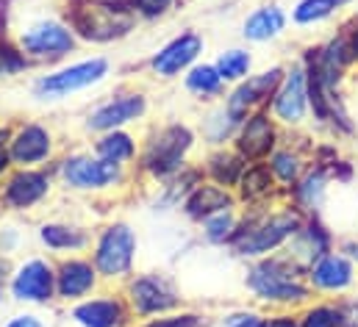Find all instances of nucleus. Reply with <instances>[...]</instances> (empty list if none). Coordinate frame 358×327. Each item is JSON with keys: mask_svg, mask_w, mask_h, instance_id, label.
Returning <instances> with one entry per match:
<instances>
[{"mask_svg": "<svg viewBox=\"0 0 358 327\" xmlns=\"http://www.w3.org/2000/svg\"><path fill=\"white\" fill-rule=\"evenodd\" d=\"M34 70H48L70 61L81 50L67 11L53 6H11L3 8V34Z\"/></svg>", "mask_w": 358, "mask_h": 327, "instance_id": "obj_1", "label": "nucleus"}, {"mask_svg": "<svg viewBox=\"0 0 358 327\" xmlns=\"http://www.w3.org/2000/svg\"><path fill=\"white\" fill-rule=\"evenodd\" d=\"M200 145L197 128L183 119L150 122L142 133V150L136 159V180L162 186L170 177L180 175L189 164H194V150Z\"/></svg>", "mask_w": 358, "mask_h": 327, "instance_id": "obj_2", "label": "nucleus"}, {"mask_svg": "<svg viewBox=\"0 0 358 327\" xmlns=\"http://www.w3.org/2000/svg\"><path fill=\"white\" fill-rule=\"evenodd\" d=\"M245 289L256 305L272 311H300L314 300L306 269L294 263L283 249L248 263Z\"/></svg>", "mask_w": 358, "mask_h": 327, "instance_id": "obj_3", "label": "nucleus"}, {"mask_svg": "<svg viewBox=\"0 0 358 327\" xmlns=\"http://www.w3.org/2000/svg\"><path fill=\"white\" fill-rule=\"evenodd\" d=\"M53 172L62 191L92 200H108L120 191H128L136 183L134 169L103 161L100 156L92 153L90 145L62 150V156L53 161Z\"/></svg>", "mask_w": 358, "mask_h": 327, "instance_id": "obj_4", "label": "nucleus"}, {"mask_svg": "<svg viewBox=\"0 0 358 327\" xmlns=\"http://www.w3.org/2000/svg\"><path fill=\"white\" fill-rule=\"evenodd\" d=\"M303 222H306V214H300L289 200L267 208H242L239 233L228 252L248 263L267 258L289 245Z\"/></svg>", "mask_w": 358, "mask_h": 327, "instance_id": "obj_5", "label": "nucleus"}, {"mask_svg": "<svg viewBox=\"0 0 358 327\" xmlns=\"http://www.w3.org/2000/svg\"><path fill=\"white\" fill-rule=\"evenodd\" d=\"M111 75H114V61L103 53H92L34 73V78L28 81V94L36 103H62L103 86Z\"/></svg>", "mask_w": 358, "mask_h": 327, "instance_id": "obj_6", "label": "nucleus"}, {"mask_svg": "<svg viewBox=\"0 0 358 327\" xmlns=\"http://www.w3.org/2000/svg\"><path fill=\"white\" fill-rule=\"evenodd\" d=\"M90 258L103 277V286L120 289L139 266V231L122 217L94 225Z\"/></svg>", "mask_w": 358, "mask_h": 327, "instance_id": "obj_7", "label": "nucleus"}, {"mask_svg": "<svg viewBox=\"0 0 358 327\" xmlns=\"http://www.w3.org/2000/svg\"><path fill=\"white\" fill-rule=\"evenodd\" d=\"M67 20L81 45H111L139 25L125 0H67Z\"/></svg>", "mask_w": 358, "mask_h": 327, "instance_id": "obj_8", "label": "nucleus"}, {"mask_svg": "<svg viewBox=\"0 0 358 327\" xmlns=\"http://www.w3.org/2000/svg\"><path fill=\"white\" fill-rule=\"evenodd\" d=\"M6 297L11 308H59L56 300V258L45 252H25L11 261L6 280Z\"/></svg>", "mask_w": 358, "mask_h": 327, "instance_id": "obj_9", "label": "nucleus"}, {"mask_svg": "<svg viewBox=\"0 0 358 327\" xmlns=\"http://www.w3.org/2000/svg\"><path fill=\"white\" fill-rule=\"evenodd\" d=\"M59 180L53 166H14L0 180V214L36 217L53 203Z\"/></svg>", "mask_w": 358, "mask_h": 327, "instance_id": "obj_10", "label": "nucleus"}, {"mask_svg": "<svg viewBox=\"0 0 358 327\" xmlns=\"http://www.w3.org/2000/svg\"><path fill=\"white\" fill-rule=\"evenodd\" d=\"M131 314L136 322L170 314L183 308V291L176 283L173 275L162 272V269H136L122 286H120Z\"/></svg>", "mask_w": 358, "mask_h": 327, "instance_id": "obj_11", "label": "nucleus"}, {"mask_svg": "<svg viewBox=\"0 0 358 327\" xmlns=\"http://www.w3.org/2000/svg\"><path fill=\"white\" fill-rule=\"evenodd\" d=\"M150 117V94L145 89H134V86H122L114 89L111 94L100 97L97 103H92L90 111L84 114V133L87 136H100L108 131H125L134 125L148 122Z\"/></svg>", "mask_w": 358, "mask_h": 327, "instance_id": "obj_12", "label": "nucleus"}, {"mask_svg": "<svg viewBox=\"0 0 358 327\" xmlns=\"http://www.w3.org/2000/svg\"><path fill=\"white\" fill-rule=\"evenodd\" d=\"M203 56H206V36L194 28H183L150 53L145 70L156 81H180L197 61H203Z\"/></svg>", "mask_w": 358, "mask_h": 327, "instance_id": "obj_13", "label": "nucleus"}, {"mask_svg": "<svg viewBox=\"0 0 358 327\" xmlns=\"http://www.w3.org/2000/svg\"><path fill=\"white\" fill-rule=\"evenodd\" d=\"M62 142L53 131V125L42 119H20L11 122L8 136V156L14 166H53L62 156Z\"/></svg>", "mask_w": 358, "mask_h": 327, "instance_id": "obj_14", "label": "nucleus"}, {"mask_svg": "<svg viewBox=\"0 0 358 327\" xmlns=\"http://www.w3.org/2000/svg\"><path fill=\"white\" fill-rule=\"evenodd\" d=\"M94 228L76 217H39L34 222V245L50 258L90 255Z\"/></svg>", "mask_w": 358, "mask_h": 327, "instance_id": "obj_15", "label": "nucleus"}, {"mask_svg": "<svg viewBox=\"0 0 358 327\" xmlns=\"http://www.w3.org/2000/svg\"><path fill=\"white\" fill-rule=\"evenodd\" d=\"M62 319L73 327H136L122 291L111 286H103L97 294L62 308Z\"/></svg>", "mask_w": 358, "mask_h": 327, "instance_id": "obj_16", "label": "nucleus"}, {"mask_svg": "<svg viewBox=\"0 0 358 327\" xmlns=\"http://www.w3.org/2000/svg\"><path fill=\"white\" fill-rule=\"evenodd\" d=\"M267 111L283 131H297L308 122L311 100H308V75H306L303 61L286 64L283 81L275 89Z\"/></svg>", "mask_w": 358, "mask_h": 327, "instance_id": "obj_17", "label": "nucleus"}, {"mask_svg": "<svg viewBox=\"0 0 358 327\" xmlns=\"http://www.w3.org/2000/svg\"><path fill=\"white\" fill-rule=\"evenodd\" d=\"M306 280L311 286L314 294L320 297H345L348 291H353L358 283V263L345 255L339 247H334L331 252H325L320 261H314L306 269Z\"/></svg>", "mask_w": 358, "mask_h": 327, "instance_id": "obj_18", "label": "nucleus"}, {"mask_svg": "<svg viewBox=\"0 0 358 327\" xmlns=\"http://www.w3.org/2000/svg\"><path fill=\"white\" fill-rule=\"evenodd\" d=\"M103 289V277L90 255L56 258V300L59 308H70Z\"/></svg>", "mask_w": 358, "mask_h": 327, "instance_id": "obj_19", "label": "nucleus"}, {"mask_svg": "<svg viewBox=\"0 0 358 327\" xmlns=\"http://www.w3.org/2000/svg\"><path fill=\"white\" fill-rule=\"evenodd\" d=\"M280 142H283V128L272 119V114L267 108H262V111L248 114L239 122V131H236L231 147L248 164H256L267 161Z\"/></svg>", "mask_w": 358, "mask_h": 327, "instance_id": "obj_20", "label": "nucleus"}, {"mask_svg": "<svg viewBox=\"0 0 358 327\" xmlns=\"http://www.w3.org/2000/svg\"><path fill=\"white\" fill-rule=\"evenodd\" d=\"M283 73H286V64H272L267 70H259V73L248 75L245 81H239L225 92V97H222L225 108L239 119H245L253 111L267 108L275 89L283 81Z\"/></svg>", "mask_w": 358, "mask_h": 327, "instance_id": "obj_21", "label": "nucleus"}, {"mask_svg": "<svg viewBox=\"0 0 358 327\" xmlns=\"http://www.w3.org/2000/svg\"><path fill=\"white\" fill-rule=\"evenodd\" d=\"M242 208L239 200H236V191L225 189V186H217L211 180H200L180 203L178 214L189 222V225H200L203 219L214 217V214H222V211H236Z\"/></svg>", "mask_w": 358, "mask_h": 327, "instance_id": "obj_22", "label": "nucleus"}, {"mask_svg": "<svg viewBox=\"0 0 358 327\" xmlns=\"http://www.w3.org/2000/svg\"><path fill=\"white\" fill-rule=\"evenodd\" d=\"M334 233H331V228L322 222V217L320 214H314V217H306V222L300 225V231L292 236V242L283 247V252L294 261V263H300L303 269H308L314 261H320L325 252H331L334 249Z\"/></svg>", "mask_w": 358, "mask_h": 327, "instance_id": "obj_23", "label": "nucleus"}, {"mask_svg": "<svg viewBox=\"0 0 358 327\" xmlns=\"http://www.w3.org/2000/svg\"><path fill=\"white\" fill-rule=\"evenodd\" d=\"M236 200L242 208H267L275 203L286 200V191L278 186V180L272 177L267 161L248 164L239 186H236Z\"/></svg>", "mask_w": 358, "mask_h": 327, "instance_id": "obj_24", "label": "nucleus"}, {"mask_svg": "<svg viewBox=\"0 0 358 327\" xmlns=\"http://www.w3.org/2000/svg\"><path fill=\"white\" fill-rule=\"evenodd\" d=\"M328 186H331V169L320 166V164H308V169L303 172V177L286 191V200L306 217H314L322 211L325 197H328Z\"/></svg>", "mask_w": 358, "mask_h": 327, "instance_id": "obj_25", "label": "nucleus"}, {"mask_svg": "<svg viewBox=\"0 0 358 327\" xmlns=\"http://www.w3.org/2000/svg\"><path fill=\"white\" fill-rule=\"evenodd\" d=\"M286 28H289V11L278 3H264L245 14L242 39L248 45H267V42L280 39L286 34Z\"/></svg>", "mask_w": 358, "mask_h": 327, "instance_id": "obj_26", "label": "nucleus"}, {"mask_svg": "<svg viewBox=\"0 0 358 327\" xmlns=\"http://www.w3.org/2000/svg\"><path fill=\"white\" fill-rule=\"evenodd\" d=\"M90 150L94 156H100L103 161L120 164V166L134 169V166H136V159H139V150H142V133H136L134 128L108 131V133L92 136Z\"/></svg>", "mask_w": 358, "mask_h": 327, "instance_id": "obj_27", "label": "nucleus"}, {"mask_svg": "<svg viewBox=\"0 0 358 327\" xmlns=\"http://www.w3.org/2000/svg\"><path fill=\"white\" fill-rule=\"evenodd\" d=\"M197 166H200V172H203L206 180L236 191V186H239V180H242V175L248 169V161L228 145V147H211V150H206V156L197 161Z\"/></svg>", "mask_w": 358, "mask_h": 327, "instance_id": "obj_28", "label": "nucleus"}, {"mask_svg": "<svg viewBox=\"0 0 358 327\" xmlns=\"http://www.w3.org/2000/svg\"><path fill=\"white\" fill-rule=\"evenodd\" d=\"M239 122H242V119L234 117V114L225 108V103L220 100V103L206 106V111L200 114L197 136L203 139L206 150H211V147H228V145L234 142L236 131H239Z\"/></svg>", "mask_w": 358, "mask_h": 327, "instance_id": "obj_29", "label": "nucleus"}, {"mask_svg": "<svg viewBox=\"0 0 358 327\" xmlns=\"http://www.w3.org/2000/svg\"><path fill=\"white\" fill-rule=\"evenodd\" d=\"M180 89H183L192 100H197V103H203V106L220 103V100L225 97V92H228L222 75H220L217 67H214V61H206V59L197 61V64L180 78Z\"/></svg>", "mask_w": 358, "mask_h": 327, "instance_id": "obj_30", "label": "nucleus"}, {"mask_svg": "<svg viewBox=\"0 0 358 327\" xmlns=\"http://www.w3.org/2000/svg\"><path fill=\"white\" fill-rule=\"evenodd\" d=\"M267 166H269V172H272V177L278 180V186H280L283 191H289V189L303 177V172L308 169V156H306L297 145L280 142V145L275 147V153L267 159Z\"/></svg>", "mask_w": 358, "mask_h": 327, "instance_id": "obj_31", "label": "nucleus"}, {"mask_svg": "<svg viewBox=\"0 0 358 327\" xmlns=\"http://www.w3.org/2000/svg\"><path fill=\"white\" fill-rule=\"evenodd\" d=\"M31 242H34V228L28 225L25 217L0 214V258L17 261L20 255L28 252Z\"/></svg>", "mask_w": 358, "mask_h": 327, "instance_id": "obj_32", "label": "nucleus"}, {"mask_svg": "<svg viewBox=\"0 0 358 327\" xmlns=\"http://www.w3.org/2000/svg\"><path fill=\"white\" fill-rule=\"evenodd\" d=\"M239 219H242V208L214 214V217H208V219H203L197 225V236H200V242L206 247H225V249H231L236 233H239Z\"/></svg>", "mask_w": 358, "mask_h": 327, "instance_id": "obj_33", "label": "nucleus"}, {"mask_svg": "<svg viewBox=\"0 0 358 327\" xmlns=\"http://www.w3.org/2000/svg\"><path fill=\"white\" fill-rule=\"evenodd\" d=\"M211 61H214L217 73L222 75V81H225L228 89L256 73L253 70L256 67V56H253L250 48H222Z\"/></svg>", "mask_w": 358, "mask_h": 327, "instance_id": "obj_34", "label": "nucleus"}, {"mask_svg": "<svg viewBox=\"0 0 358 327\" xmlns=\"http://www.w3.org/2000/svg\"><path fill=\"white\" fill-rule=\"evenodd\" d=\"M348 3H353V0H297L292 6L289 20L297 28H314V25H322L331 17H336L339 8Z\"/></svg>", "mask_w": 358, "mask_h": 327, "instance_id": "obj_35", "label": "nucleus"}, {"mask_svg": "<svg viewBox=\"0 0 358 327\" xmlns=\"http://www.w3.org/2000/svg\"><path fill=\"white\" fill-rule=\"evenodd\" d=\"M300 327H345V311L339 300H311L297 311Z\"/></svg>", "mask_w": 358, "mask_h": 327, "instance_id": "obj_36", "label": "nucleus"}, {"mask_svg": "<svg viewBox=\"0 0 358 327\" xmlns=\"http://www.w3.org/2000/svg\"><path fill=\"white\" fill-rule=\"evenodd\" d=\"M53 311H42V308H8L0 317V327H53Z\"/></svg>", "mask_w": 358, "mask_h": 327, "instance_id": "obj_37", "label": "nucleus"}, {"mask_svg": "<svg viewBox=\"0 0 358 327\" xmlns=\"http://www.w3.org/2000/svg\"><path fill=\"white\" fill-rule=\"evenodd\" d=\"M206 325V314H200L197 308H178V311H170V314H162V317H153V319H145V322H136V327H203Z\"/></svg>", "mask_w": 358, "mask_h": 327, "instance_id": "obj_38", "label": "nucleus"}, {"mask_svg": "<svg viewBox=\"0 0 358 327\" xmlns=\"http://www.w3.org/2000/svg\"><path fill=\"white\" fill-rule=\"evenodd\" d=\"M25 73H34V67L25 61V56L6 36H0V81L17 78V75H25Z\"/></svg>", "mask_w": 358, "mask_h": 327, "instance_id": "obj_39", "label": "nucleus"}, {"mask_svg": "<svg viewBox=\"0 0 358 327\" xmlns=\"http://www.w3.org/2000/svg\"><path fill=\"white\" fill-rule=\"evenodd\" d=\"M222 327H267V314L262 308H236L222 317Z\"/></svg>", "mask_w": 358, "mask_h": 327, "instance_id": "obj_40", "label": "nucleus"}, {"mask_svg": "<svg viewBox=\"0 0 358 327\" xmlns=\"http://www.w3.org/2000/svg\"><path fill=\"white\" fill-rule=\"evenodd\" d=\"M267 327H300L297 311H272L267 314Z\"/></svg>", "mask_w": 358, "mask_h": 327, "instance_id": "obj_41", "label": "nucleus"}, {"mask_svg": "<svg viewBox=\"0 0 358 327\" xmlns=\"http://www.w3.org/2000/svg\"><path fill=\"white\" fill-rule=\"evenodd\" d=\"M8 272H11V261L0 258V317L8 311V297H6V280H8Z\"/></svg>", "mask_w": 358, "mask_h": 327, "instance_id": "obj_42", "label": "nucleus"}, {"mask_svg": "<svg viewBox=\"0 0 358 327\" xmlns=\"http://www.w3.org/2000/svg\"><path fill=\"white\" fill-rule=\"evenodd\" d=\"M11 169H14V164H11V156H8V147L0 145V180H3Z\"/></svg>", "mask_w": 358, "mask_h": 327, "instance_id": "obj_43", "label": "nucleus"}, {"mask_svg": "<svg viewBox=\"0 0 358 327\" xmlns=\"http://www.w3.org/2000/svg\"><path fill=\"white\" fill-rule=\"evenodd\" d=\"M8 136H11V122H0V145L8 147Z\"/></svg>", "mask_w": 358, "mask_h": 327, "instance_id": "obj_44", "label": "nucleus"}]
</instances>
